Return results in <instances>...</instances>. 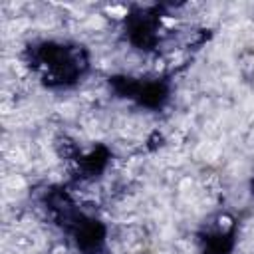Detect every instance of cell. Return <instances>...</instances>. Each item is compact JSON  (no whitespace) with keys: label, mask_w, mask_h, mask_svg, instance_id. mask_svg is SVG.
Masks as SVG:
<instances>
[{"label":"cell","mask_w":254,"mask_h":254,"mask_svg":"<svg viewBox=\"0 0 254 254\" xmlns=\"http://www.w3.org/2000/svg\"><path fill=\"white\" fill-rule=\"evenodd\" d=\"M24 56L32 71L48 87H73L89 71L87 50L73 42H34Z\"/></svg>","instance_id":"obj_1"},{"label":"cell","mask_w":254,"mask_h":254,"mask_svg":"<svg viewBox=\"0 0 254 254\" xmlns=\"http://www.w3.org/2000/svg\"><path fill=\"white\" fill-rule=\"evenodd\" d=\"M109 87L119 97L131 99L137 105L151 111L163 109L171 97V83L159 77L143 79V77H131V75H111Z\"/></svg>","instance_id":"obj_2"},{"label":"cell","mask_w":254,"mask_h":254,"mask_svg":"<svg viewBox=\"0 0 254 254\" xmlns=\"http://www.w3.org/2000/svg\"><path fill=\"white\" fill-rule=\"evenodd\" d=\"M161 18L157 10L143 8L125 18V36L131 46L139 50H153L159 44Z\"/></svg>","instance_id":"obj_3"},{"label":"cell","mask_w":254,"mask_h":254,"mask_svg":"<svg viewBox=\"0 0 254 254\" xmlns=\"http://www.w3.org/2000/svg\"><path fill=\"white\" fill-rule=\"evenodd\" d=\"M107 163H109V151L105 147H95L87 155L79 157L77 167L81 171V177H97L99 173L105 171Z\"/></svg>","instance_id":"obj_4"}]
</instances>
